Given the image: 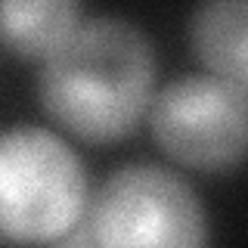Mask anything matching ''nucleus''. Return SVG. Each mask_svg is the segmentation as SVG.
Wrapping results in <instances>:
<instances>
[{"label": "nucleus", "mask_w": 248, "mask_h": 248, "mask_svg": "<svg viewBox=\"0 0 248 248\" xmlns=\"http://www.w3.org/2000/svg\"><path fill=\"white\" fill-rule=\"evenodd\" d=\"M81 6L68 0H6L3 3V44L22 59H50L81 28Z\"/></svg>", "instance_id": "423d86ee"}, {"label": "nucleus", "mask_w": 248, "mask_h": 248, "mask_svg": "<svg viewBox=\"0 0 248 248\" xmlns=\"http://www.w3.org/2000/svg\"><path fill=\"white\" fill-rule=\"evenodd\" d=\"M87 174L75 149L44 127L0 140V230L10 242L50 245L81 223Z\"/></svg>", "instance_id": "f03ea898"}, {"label": "nucleus", "mask_w": 248, "mask_h": 248, "mask_svg": "<svg viewBox=\"0 0 248 248\" xmlns=\"http://www.w3.org/2000/svg\"><path fill=\"white\" fill-rule=\"evenodd\" d=\"M152 140L192 170H227L248 155V96L214 75L170 81L149 108Z\"/></svg>", "instance_id": "20e7f679"}, {"label": "nucleus", "mask_w": 248, "mask_h": 248, "mask_svg": "<svg viewBox=\"0 0 248 248\" xmlns=\"http://www.w3.org/2000/svg\"><path fill=\"white\" fill-rule=\"evenodd\" d=\"M189 46L214 78L248 96V0L199 6L189 19Z\"/></svg>", "instance_id": "39448f33"}, {"label": "nucleus", "mask_w": 248, "mask_h": 248, "mask_svg": "<svg viewBox=\"0 0 248 248\" xmlns=\"http://www.w3.org/2000/svg\"><path fill=\"white\" fill-rule=\"evenodd\" d=\"M99 248H208V217L192 186L158 165L118 168L90 205Z\"/></svg>", "instance_id": "7ed1b4c3"}, {"label": "nucleus", "mask_w": 248, "mask_h": 248, "mask_svg": "<svg viewBox=\"0 0 248 248\" xmlns=\"http://www.w3.org/2000/svg\"><path fill=\"white\" fill-rule=\"evenodd\" d=\"M46 248H99L96 236H93V227H90V217H87V220H81L75 230H68L62 239L50 242Z\"/></svg>", "instance_id": "0eeeda50"}, {"label": "nucleus", "mask_w": 248, "mask_h": 248, "mask_svg": "<svg viewBox=\"0 0 248 248\" xmlns=\"http://www.w3.org/2000/svg\"><path fill=\"white\" fill-rule=\"evenodd\" d=\"M155 50L134 22L99 16L44 62L37 99L56 124L84 143L134 134L155 96Z\"/></svg>", "instance_id": "f257e3e1"}]
</instances>
